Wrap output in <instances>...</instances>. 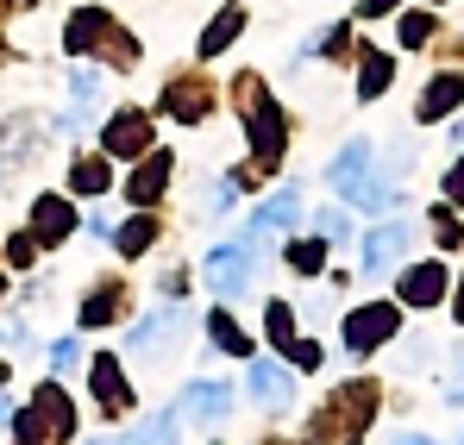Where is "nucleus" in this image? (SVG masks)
<instances>
[{"label": "nucleus", "mask_w": 464, "mask_h": 445, "mask_svg": "<svg viewBox=\"0 0 464 445\" xmlns=\"http://www.w3.org/2000/svg\"><path fill=\"white\" fill-rule=\"evenodd\" d=\"M176 408H188V421H201V427H220L232 414V389L227 382H188Z\"/></svg>", "instance_id": "obj_9"}, {"label": "nucleus", "mask_w": 464, "mask_h": 445, "mask_svg": "<svg viewBox=\"0 0 464 445\" xmlns=\"http://www.w3.org/2000/svg\"><path fill=\"white\" fill-rule=\"evenodd\" d=\"M51 364H57V371H76V364H82V345H76V339H57Z\"/></svg>", "instance_id": "obj_30"}, {"label": "nucleus", "mask_w": 464, "mask_h": 445, "mask_svg": "<svg viewBox=\"0 0 464 445\" xmlns=\"http://www.w3.org/2000/svg\"><path fill=\"white\" fill-rule=\"evenodd\" d=\"M459 101H464V75L452 70V75H433L427 82V94H420V120L427 126H440V120H452L459 113Z\"/></svg>", "instance_id": "obj_13"}, {"label": "nucleus", "mask_w": 464, "mask_h": 445, "mask_svg": "<svg viewBox=\"0 0 464 445\" xmlns=\"http://www.w3.org/2000/svg\"><path fill=\"white\" fill-rule=\"evenodd\" d=\"M163 182H169V150H151V157L139 163V176L126 182V195H132L139 208H151L157 195H163Z\"/></svg>", "instance_id": "obj_16"}, {"label": "nucleus", "mask_w": 464, "mask_h": 445, "mask_svg": "<svg viewBox=\"0 0 464 445\" xmlns=\"http://www.w3.org/2000/svg\"><path fill=\"white\" fill-rule=\"evenodd\" d=\"M314 232H320L326 245H345V238H352V226H345L339 208H320V214H314Z\"/></svg>", "instance_id": "obj_26"}, {"label": "nucleus", "mask_w": 464, "mask_h": 445, "mask_svg": "<svg viewBox=\"0 0 464 445\" xmlns=\"http://www.w3.org/2000/svg\"><path fill=\"white\" fill-rule=\"evenodd\" d=\"M446 283H452V270H446L440 257H427V264H414V270L401 276V301H408V307H440Z\"/></svg>", "instance_id": "obj_10"}, {"label": "nucleus", "mask_w": 464, "mask_h": 445, "mask_svg": "<svg viewBox=\"0 0 464 445\" xmlns=\"http://www.w3.org/2000/svg\"><path fill=\"white\" fill-rule=\"evenodd\" d=\"M13 427H19V445H63L76 433V408H70V395H63L57 382H44V389L32 395V408L13 414Z\"/></svg>", "instance_id": "obj_1"}, {"label": "nucleus", "mask_w": 464, "mask_h": 445, "mask_svg": "<svg viewBox=\"0 0 464 445\" xmlns=\"http://www.w3.org/2000/svg\"><path fill=\"white\" fill-rule=\"evenodd\" d=\"M151 238H157L151 214H139V220H126V226H120V232H113V245H120V251H126V257H139V251H145V245H151Z\"/></svg>", "instance_id": "obj_22"}, {"label": "nucleus", "mask_w": 464, "mask_h": 445, "mask_svg": "<svg viewBox=\"0 0 464 445\" xmlns=\"http://www.w3.org/2000/svg\"><path fill=\"white\" fill-rule=\"evenodd\" d=\"M408 245H414V226L408 220H389L377 232H364V245H358V270L364 276H389L401 257H408Z\"/></svg>", "instance_id": "obj_4"}, {"label": "nucleus", "mask_w": 464, "mask_h": 445, "mask_svg": "<svg viewBox=\"0 0 464 445\" xmlns=\"http://www.w3.org/2000/svg\"><path fill=\"white\" fill-rule=\"evenodd\" d=\"M433 38V13H408L401 19V44H427Z\"/></svg>", "instance_id": "obj_28"}, {"label": "nucleus", "mask_w": 464, "mask_h": 445, "mask_svg": "<svg viewBox=\"0 0 464 445\" xmlns=\"http://www.w3.org/2000/svg\"><path fill=\"white\" fill-rule=\"evenodd\" d=\"M70 226H76V208H70V201H57V195H44V201L32 208V238H38V245L70 238Z\"/></svg>", "instance_id": "obj_15"}, {"label": "nucleus", "mask_w": 464, "mask_h": 445, "mask_svg": "<svg viewBox=\"0 0 464 445\" xmlns=\"http://www.w3.org/2000/svg\"><path fill=\"white\" fill-rule=\"evenodd\" d=\"M113 301H120V289H94L88 307H82V326H107L113 320Z\"/></svg>", "instance_id": "obj_27"}, {"label": "nucleus", "mask_w": 464, "mask_h": 445, "mask_svg": "<svg viewBox=\"0 0 464 445\" xmlns=\"http://www.w3.org/2000/svg\"><path fill=\"white\" fill-rule=\"evenodd\" d=\"M295 214H302V182H283V189L257 208V220L245 226V251H264L276 232H289V226H295Z\"/></svg>", "instance_id": "obj_5"}, {"label": "nucleus", "mask_w": 464, "mask_h": 445, "mask_svg": "<svg viewBox=\"0 0 464 445\" xmlns=\"http://www.w3.org/2000/svg\"><path fill=\"white\" fill-rule=\"evenodd\" d=\"M145 145H151V120H145V113L126 107V113L107 120V157H139Z\"/></svg>", "instance_id": "obj_12"}, {"label": "nucleus", "mask_w": 464, "mask_h": 445, "mask_svg": "<svg viewBox=\"0 0 464 445\" xmlns=\"http://www.w3.org/2000/svg\"><path fill=\"white\" fill-rule=\"evenodd\" d=\"M238 94H245V132H251V157H257V169H270L283 145H289V126H283V107L257 88V82H238Z\"/></svg>", "instance_id": "obj_2"}, {"label": "nucleus", "mask_w": 464, "mask_h": 445, "mask_svg": "<svg viewBox=\"0 0 464 445\" xmlns=\"http://www.w3.org/2000/svg\"><path fill=\"white\" fill-rule=\"evenodd\" d=\"M446 195H452V201H459V208H464V157H459V163H452V176H446Z\"/></svg>", "instance_id": "obj_32"}, {"label": "nucleus", "mask_w": 464, "mask_h": 445, "mask_svg": "<svg viewBox=\"0 0 464 445\" xmlns=\"http://www.w3.org/2000/svg\"><path fill=\"white\" fill-rule=\"evenodd\" d=\"M70 189H76V195H101V189H107V163H101V157L76 163V169H70Z\"/></svg>", "instance_id": "obj_24"}, {"label": "nucleus", "mask_w": 464, "mask_h": 445, "mask_svg": "<svg viewBox=\"0 0 464 445\" xmlns=\"http://www.w3.org/2000/svg\"><path fill=\"white\" fill-rule=\"evenodd\" d=\"M245 389H251V401H264L270 414L295 408V382H289V371H276L270 358H251V376H245Z\"/></svg>", "instance_id": "obj_8"}, {"label": "nucleus", "mask_w": 464, "mask_h": 445, "mask_svg": "<svg viewBox=\"0 0 464 445\" xmlns=\"http://www.w3.org/2000/svg\"><path fill=\"white\" fill-rule=\"evenodd\" d=\"M452 145H464V120H452Z\"/></svg>", "instance_id": "obj_36"}, {"label": "nucleus", "mask_w": 464, "mask_h": 445, "mask_svg": "<svg viewBox=\"0 0 464 445\" xmlns=\"http://www.w3.org/2000/svg\"><path fill=\"white\" fill-rule=\"evenodd\" d=\"M238 32H245V6H220V19L201 32V57H220L232 38H238Z\"/></svg>", "instance_id": "obj_17"}, {"label": "nucleus", "mask_w": 464, "mask_h": 445, "mask_svg": "<svg viewBox=\"0 0 464 445\" xmlns=\"http://www.w3.org/2000/svg\"><path fill=\"white\" fill-rule=\"evenodd\" d=\"M182 326H188V307H163V314H151V320L132 326V352L145 358V352H157V345H169Z\"/></svg>", "instance_id": "obj_14"}, {"label": "nucleus", "mask_w": 464, "mask_h": 445, "mask_svg": "<svg viewBox=\"0 0 464 445\" xmlns=\"http://www.w3.org/2000/svg\"><path fill=\"white\" fill-rule=\"evenodd\" d=\"M389 6H395V0H364V6H358V13H364V19H383Z\"/></svg>", "instance_id": "obj_34"}, {"label": "nucleus", "mask_w": 464, "mask_h": 445, "mask_svg": "<svg viewBox=\"0 0 464 445\" xmlns=\"http://www.w3.org/2000/svg\"><path fill=\"white\" fill-rule=\"evenodd\" d=\"M88 382H94V401L107 408V414H126L132 408V389H126V376H120V358H94V371H88Z\"/></svg>", "instance_id": "obj_11"}, {"label": "nucleus", "mask_w": 464, "mask_h": 445, "mask_svg": "<svg viewBox=\"0 0 464 445\" xmlns=\"http://www.w3.org/2000/svg\"><path fill=\"white\" fill-rule=\"evenodd\" d=\"M395 326H401V307H389V301H371V307L345 314V345H352L358 358H371L377 345H389V339H395Z\"/></svg>", "instance_id": "obj_6"}, {"label": "nucleus", "mask_w": 464, "mask_h": 445, "mask_svg": "<svg viewBox=\"0 0 464 445\" xmlns=\"http://www.w3.org/2000/svg\"><path fill=\"white\" fill-rule=\"evenodd\" d=\"M264 326H270V345H283V352L295 345V314H289V301H270V320H264Z\"/></svg>", "instance_id": "obj_25"}, {"label": "nucleus", "mask_w": 464, "mask_h": 445, "mask_svg": "<svg viewBox=\"0 0 464 445\" xmlns=\"http://www.w3.org/2000/svg\"><path fill=\"white\" fill-rule=\"evenodd\" d=\"M364 63H358V101H377L389 88V75H395V63H389L383 51H358Z\"/></svg>", "instance_id": "obj_18"}, {"label": "nucleus", "mask_w": 464, "mask_h": 445, "mask_svg": "<svg viewBox=\"0 0 464 445\" xmlns=\"http://www.w3.org/2000/svg\"><path fill=\"white\" fill-rule=\"evenodd\" d=\"M201 276H208L214 295H245V289H251V257H245V245H214L208 264H201Z\"/></svg>", "instance_id": "obj_7"}, {"label": "nucleus", "mask_w": 464, "mask_h": 445, "mask_svg": "<svg viewBox=\"0 0 464 445\" xmlns=\"http://www.w3.org/2000/svg\"><path fill=\"white\" fill-rule=\"evenodd\" d=\"M395 445H433V440H427V433H401Z\"/></svg>", "instance_id": "obj_35"}, {"label": "nucleus", "mask_w": 464, "mask_h": 445, "mask_svg": "<svg viewBox=\"0 0 464 445\" xmlns=\"http://www.w3.org/2000/svg\"><path fill=\"white\" fill-rule=\"evenodd\" d=\"M169 113L176 120H201L208 113V88L201 82H169Z\"/></svg>", "instance_id": "obj_21"}, {"label": "nucleus", "mask_w": 464, "mask_h": 445, "mask_svg": "<svg viewBox=\"0 0 464 445\" xmlns=\"http://www.w3.org/2000/svg\"><path fill=\"white\" fill-rule=\"evenodd\" d=\"M126 445H176V414H169V408L145 414V421L126 433Z\"/></svg>", "instance_id": "obj_19"}, {"label": "nucleus", "mask_w": 464, "mask_h": 445, "mask_svg": "<svg viewBox=\"0 0 464 445\" xmlns=\"http://www.w3.org/2000/svg\"><path fill=\"white\" fill-rule=\"evenodd\" d=\"M88 445H126V440H88Z\"/></svg>", "instance_id": "obj_37"}, {"label": "nucleus", "mask_w": 464, "mask_h": 445, "mask_svg": "<svg viewBox=\"0 0 464 445\" xmlns=\"http://www.w3.org/2000/svg\"><path fill=\"white\" fill-rule=\"evenodd\" d=\"M371 414H377V382H345L333 401H326V421L314 427V445H326L333 433H364L371 427Z\"/></svg>", "instance_id": "obj_3"}, {"label": "nucleus", "mask_w": 464, "mask_h": 445, "mask_svg": "<svg viewBox=\"0 0 464 445\" xmlns=\"http://www.w3.org/2000/svg\"><path fill=\"white\" fill-rule=\"evenodd\" d=\"M208 333H214V345H220V352H232V358H251V339L232 326L227 307H214V314H208Z\"/></svg>", "instance_id": "obj_20"}, {"label": "nucleus", "mask_w": 464, "mask_h": 445, "mask_svg": "<svg viewBox=\"0 0 464 445\" xmlns=\"http://www.w3.org/2000/svg\"><path fill=\"white\" fill-rule=\"evenodd\" d=\"M459 445H464V440H459Z\"/></svg>", "instance_id": "obj_39"}, {"label": "nucleus", "mask_w": 464, "mask_h": 445, "mask_svg": "<svg viewBox=\"0 0 464 445\" xmlns=\"http://www.w3.org/2000/svg\"><path fill=\"white\" fill-rule=\"evenodd\" d=\"M101 94V75L94 70H76V101H94Z\"/></svg>", "instance_id": "obj_31"}, {"label": "nucleus", "mask_w": 464, "mask_h": 445, "mask_svg": "<svg viewBox=\"0 0 464 445\" xmlns=\"http://www.w3.org/2000/svg\"><path fill=\"white\" fill-rule=\"evenodd\" d=\"M232 195H238V189H232V182H220V189H214V208H208V214H232Z\"/></svg>", "instance_id": "obj_33"}, {"label": "nucleus", "mask_w": 464, "mask_h": 445, "mask_svg": "<svg viewBox=\"0 0 464 445\" xmlns=\"http://www.w3.org/2000/svg\"><path fill=\"white\" fill-rule=\"evenodd\" d=\"M320 257H326V238H320V232L289 245V270H302V276H314V270H320Z\"/></svg>", "instance_id": "obj_23"}, {"label": "nucleus", "mask_w": 464, "mask_h": 445, "mask_svg": "<svg viewBox=\"0 0 464 445\" xmlns=\"http://www.w3.org/2000/svg\"><path fill=\"white\" fill-rule=\"evenodd\" d=\"M283 358H289V364H295V371H314V364H320V345H302V339H295V345H289V352H283Z\"/></svg>", "instance_id": "obj_29"}, {"label": "nucleus", "mask_w": 464, "mask_h": 445, "mask_svg": "<svg viewBox=\"0 0 464 445\" xmlns=\"http://www.w3.org/2000/svg\"><path fill=\"white\" fill-rule=\"evenodd\" d=\"M459 320H464V289H459Z\"/></svg>", "instance_id": "obj_38"}]
</instances>
